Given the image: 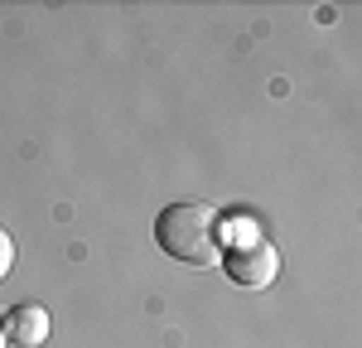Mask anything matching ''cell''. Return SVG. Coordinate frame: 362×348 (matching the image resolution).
<instances>
[{"label":"cell","mask_w":362,"mask_h":348,"mask_svg":"<svg viewBox=\"0 0 362 348\" xmlns=\"http://www.w3.org/2000/svg\"><path fill=\"white\" fill-rule=\"evenodd\" d=\"M0 329H5V339H15L20 348H39L49 339V329H54V319L44 305H15L10 315L0 319Z\"/></svg>","instance_id":"3"},{"label":"cell","mask_w":362,"mask_h":348,"mask_svg":"<svg viewBox=\"0 0 362 348\" xmlns=\"http://www.w3.org/2000/svg\"><path fill=\"white\" fill-rule=\"evenodd\" d=\"M155 242L184 266H213L223 257V218L213 203H169L155 218Z\"/></svg>","instance_id":"1"},{"label":"cell","mask_w":362,"mask_h":348,"mask_svg":"<svg viewBox=\"0 0 362 348\" xmlns=\"http://www.w3.org/2000/svg\"><path fill=\"white\" fill-rule=\"evenodd\" d=\"M10 271H15V237L0 228V281H5Z\"/></svg>","instance_id":"4"},{"label":"cell","mask_w":362,"mask_h":348,"mask_svg":"<svg viewBox=\"0 0 362 348\" xmlns=\"http://www.w3.org/2000/svg\"><path fill=\"white\" fill-rule=\"evenodd\" d=\"M218 261H223L227 281L232 286H247V290H266L280 276V252L271 242H242V247L223 252Z\"/></svg>","instance_id":"2"},{"label":"cell","mask_w":362,"mask_h":348,"mask_svg":"<svg viewBox=\"0 0 362 348\" xmlns=\"http://www.w3.org/2000/svg\"><path fill=\"white\" fill-rule=\"evenodd\" d=\"M5 344H10V339H5V329H0V348H5Z\"/></svg>","instance_id":"5"}]
</instances>
